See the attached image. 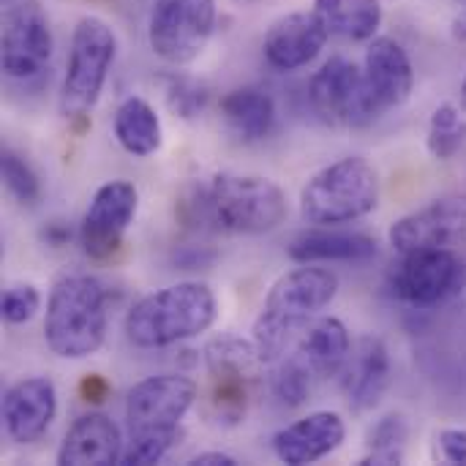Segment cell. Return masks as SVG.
Segmentation results:
<instances>
[{
  "label": "cell",
  "mask_w": 466,
  "mask_h": 466,
  "mask_svg": "<svg viewBox=\"0 0 466 466\" xmlns=\"http://www.w3.org/2000/svg\"><path fill=\"white\" fill-rule=\"evenodd\" d=\"M177 218L199 232L265 235L284 224L287 194L262 175L216 172L183 188Z\"/></svg>",
  "instance_id": "6da1fadb"
},
{
  "label": "cell",
  "mask_w": 466,
  "mask_h": 466,
  "mask_svg": "<svg viewBox=\"0 0 466 466\" xmlns=\"http://www.w3.org/2000/svg\"><path fill=\"white\" fill-rule=\"evenodd\" d=\"M197 401V382L183 374H158L137 382L126 399V451L120 464L150 466L167 459L180 423Z\"/></svg>",
  "instance_id": "7a4b0ae2"
},
{
  "label": "cell",
  "mask_w": 466,
  "mask_h": 466,
  "mask_svg": "<svg viewBox=\"0 0 466 466\" xmlns=\"http://www.w3.org/2000/svg\"><path fill=\"white\" fill-rule=\"evenodd\" d=\"M336 292L339 276L330 268L317 265H300L270 287L251 330V341L265 366H273L284 358L289 339L303 330L325 306H330Z\"/></svg>",
  "instance_id": "3957f363"
},
{
  "label": "cell",
  "mask_w": 466,
  "mask_h": 466,
  "mask_svg": "<svg viewBox=\"0 0 466 466\" xmlns=\"http://www.w3.org/2000/svg\"><path fill=\"white\" fill-rule=\"evenodd\" d=\"M218 317V300L208 284L180 281L158 289L126 314V339L139 350H161L210 330Z\"/></svg>",
  "instance_id": "277c9868"
},
{
  "label": "cell",
  "mask_w": 466,
  "mask_h": 466,
  "mask_svg": "<svg viewBox=\"0 0 466 466\" xmlns=\"http://www.w3.org/2000/svg\"><path fill=\"white\" fill-rule=\"evenodd\" d=\"M109 330V300L98 279L74 273L63 276L46 300L44 341L66 360H82L96 355Z\"/></svg>",
  "instance_id": "5b68a950"
},
{
  "label": "cell",
  "mask_w": 466,
  "mask_h": 466,
  "mask_svg": "<svg viewBox=\"0 0 466 466\" xmlns=\"http://www.w3.org/2000/svg\"><path fill=\"white\" fill-rule=\"evenodd\" d=\"M380 202L377 169L360 158L347 156L317 175L300 191V213L309 224L339 227L369 216Z\"/></svg>",
  "instance_id": "8992f818"
},
{
  "label": "cell",
  "mask_w": 466,
  "mask_h": 466,
  "mask_svg": "<svg viewBox=\"0 0 466 466\" xmlns=\"http://www.w3.org/2000/svg\"><path fill=\"white\" fill-rule=\"evenodd\" d=\"M117 55V35L101 16L76 22L68 49L66 74L60 82V115L71 123H87L96 109L106 76Z\"/></svg>",
  "instance_id": "52a82bcc"
},
{
  "label": "cell",
  "mask_w": 466,
  "mask_h": 466,
  "mask_svg": "<svg viewBox=\"0 0 466 466\" xmlns=\"http://www.w3.org/2000/svg\"><path fill=\"white\" fill-rule=\"evenodd\" d=\"M205 366L210 377V410L218 423L238 426L262 380L265 360L254 341L238 336H218L205 347Z\"/></svg>",
  "instance_id": "ba28073f"
},
{
  "label": "cell",
  "mask_w": 466,
  "mask_h": 466,
  "mask_svg": "<svg viewBox=\"0 0 466 466\" xmlns=\"http://www.w3.org/2000/svg\"><path fill=\"white\" fill-rule=\"evenodd\" d=\"M216 30V0H156L147 19V44L169 66L194 63Z\"/></svg>",
  "instance_id": "9c48e42d"
},
{
  "label": "cell",
  "mask_w": 466,
  "mask_h": 466,
  "mask_svg": "<svg viewBox=\"0 0 466 466\" xmlns=\"http://www.w3.org/2000/svg\"><path fill=\"white\" fill-rule=\"evenodd\" d=\"M466 287V259L456 248L401 254L393 270V295L415 309H434L453 300Z\"/></svg>",
  "instance_id": "30bf717a"
},
{
  "label": "cell",
  "mask_w": 466,
  "mask_h": 466,
  "mask_svg": "<svg viewBox=\"0 0 466 466\" xmlns=\"http://www.w3.org/2000/svg\"><path fill=\"white\" fill-rule=\"evenodd\" d=\"M309 98L322 123L333 128H360L377 120L363 71L347 57H330L311 76Z\"/></svg>",
  "instance_id": "8fae6325"
},
{
  "label": "cell",
  "mask_w": 466,
  "mask_h": 466,
  "mask_svg": "<svg viewBox=\"0 0 466 466\" xmlns=\"http://www.w3.org/2000/svg\"><path fill=\"white\" fill-rule=\"evenodd\" d=\"M55 38L49 16L35 0H19L8 5L3 16V74L11 79L38 76L52 57Z\"/></svg>",
  "instance_id": "7c38bea8"
},
{
  "label": "cell",
  "mask_w": 466,
  "mask_h": 466,
  "mask_svg": "<svg viewBox=\"0 0 466 466\" xmlns=\"http://www.w3.org/2000/svg\"><path fill=\"white\" fill-rule=\"evenodd\" d=\"M137 208H139V194L134 183L128 180L104 183L93 194L79 224V243L85 254L93 259H109L120 248L128 227L134 224Z\"/></svg>",
  "instance_id": "4fadbf2b"
},
{
  "label": "cell",
  "mask_w": 466,
  "mask_h": 466,
  "mask_svg": "<svg viewBox=\"0 0 466 466\" xmlns=\"http://www.w3.org/2000/svg\"><path fill=\"white\" fill-rule=\"evenodd\" d=\"M390 246L399 254L456 248L466 240V197H445L399 218L390 232Z\"/></svg>",
  "instance_id": "5bb4252c"
},
{
  "label": "cell",
  "mask_w": 466,
  "mask_h": 466,
  "mask_svg": "<svg viewBox=\"0 0 466 466\" xmlns=\"http://www.w3.org/2000/svg\"><path fill=\"white\" fill-rule=\"evenodd\" d=\"M363 76H366V90H369L377 117L407 104L415 87V68H412L407 49L396 38H388V35L371 38L366 49Z\"/></svg>",
  "instance_id": "9a60e30c"
},
{
  "label": "cell",
  "mask_w": 466,
  "mask_h": 466,
  "mask_svg": "<svg viewBox=\"0 0 466 466\" xmlns=\"http://www.w3.org/2000/svg\"><path fill=\"white\" fill-rule=\"evenodd\" d=\"M57 415V390L49 377H25L3 396V426L11 442H38Z\"/></svg>",
  "instance_id": "2e32d148"
},
{
  "label": "cell",
  "mask_w": 466,
  "mask_h": 466,
  "mask_svg": "<svg viewBox=\"0 0 466 466\" xmlns=\"http://www.w3.org/2000/svg\"><path fill=\"white\" fill-rule=\"evenodd\" d=\"M330 33L322 19L311 11H292L276 19L262 41L265 60L276 71H298L319 57Z\"/></svg>",
  "instance_id": "e0dca14e"
},
{
  "label": "cell",
  "mask_w": 466,
  "mask_h": 466,
  "mask_svg": "<svg viewBox=\"0 0 466 466\" xmlns=\"http://www.w3.org/2000/svg\"><path fill=\"white\" fill-rule=\"evenodd\" d=\"M347 426L336 412H311L273 437V453L289 466H306L341 448Z\"/></svg>",
  "instance_id": "ac0fdd59"
},
{
  "label": "cell",
  "mask_w": 466,
  "mask_h": 466,
  "mask_svg": "<svg viewBox=\"0 0 466 466\" xmlns=\"http://www.w3.org/2000/svg\"><path fill=\"white\" fill-rule=\"evenodd\" d=\"M126 451L123 434L104 412H90L74 420L57 451L60 466H112L120 464Z\"/></svg>",
  "instance_id": "d6986e66"
},
{
  "label": "cell",
  "mask_w": 466,
  "mask_h": 466,
  "mask_svg": "<svg viewBox=\"0 0 466 466\" xmlns=\"http://www.w3.org/2000/svg\"><path fill=\"white\" fill-rule=\"evenodd\" d=\"M341 374H344V393H347L352 410H358V412L374 410L390 385L388 347L380 339L366 336L358 344V350H352Z\"/></svg>",
  "instance_id": "ffe728a7"
},
{
  "label": "cell",
  "mask_w": 466,
  "mask_h": 466,
  "mask_svg": "<svg viewBox=\"0 0 466 466\" xmlns=\"http://www.w3.org/2000/svg\"><path fill=\"white\" fill-rule=\"evenodd\" d=\"M292 355L311 371V377L317 382L333 380L344 371V366L352 355L350 330L336 317H319L303 330Z\"/></svg>",
  "instance_id": "44dd1931"
},
{
  "label": "cell",
  "mask_w": 466,
  "mask_h": 466,
  "mask_svg": "<svg viewBox=\"0 0 466 466\" xmlns=\"http://www.w3.org/2000/svg\"><path fill=\"white\" fill-rule=\"evenodd\" d=\"M377 257V240L363 232L344 229H309L289 243V259L298 265H322V262H352L363 265Z\"/></svg>",
  "instance_id": "7402d4cb"
},
{
  "label": "cell",
  "mask_w": 466,
  "mask_h": 466,
  "mask_svg": "<svg viewBox=\"0 0 466 466\" xmlns=\"http://www.w3.org/2000/svg\"><path fill=\"white\" fill-rule=\"evenodd\" d=\"M221 120L240 142H262L276 126V101L259 87H238L221 98Z\"/></svg>",
  "instance_id": "603a6c76"
},
{
  "label": "cell",
  "mask_w": 466,
  "mask_h": 466,
  "mask_svg": "<svg viewBox=\"0 0 466 466\" xmlns=\"http://www.w3.org/2000/svg\"><path fill=\"white\" fill-rule=\"evenodd\" d=\"M112 131H115L117 145L128 156H137V158H147L158 153L164 145L161 117L153 109V104L145 101L142 96H128L120 101V106L115 109Z\"/></svg>",
  "instance_id": "cb8c5ba5"
},
{
  "label": "cell",
  "mask_w": 466,
  "mask_h": 466,
  "mask_svg": "<svg viewBox=\"0 0 466 466\" xmlns=\"http://www.w3.org/2000/svg\"><path fill=\"white\" fill-rule=\"evenodd\" d=\"M314 14L330 35L344 41H371L382 27V0H314Z\"/></svg>",
  "instance_id": "d4e9b609"
},
{
  "label": "cell",
  "mask_w": 466,
  "mask_h": 466,
  "mask_svg": "<svg viewBox=\"0 0 466 466\" xmlns=\"http://www.w3.org/2000/svg\"><path fill=\"white\" fill-rule=\"evenodd\" d=\"M410 440V426L401 415H385L369 429V453L360 459L363 466L404 464V448Z\"/></svg>",
  "instance_id": "484cf974"
},
{
  "label": "cell",
  "mask_w": 466,
  "mask_h": 466,
  "mask_svg": "<svg viewBox=\"0 0 466 466\" xmlns=\"http://www.w3.org/2000/svg\"><path fill=\"white\" fill-rule=\"evenodd\" d=\"M426 147L437 161H451L466 147V120L456 104H440L431 112Z\"/></svg>",
  "instance_id": "4316f807"
},
{
  "label": "cell",
  "mask_w": 466,
  "mask_h": 466,
  "mask_svg": "<svg viewBox=\"0 0 466 466\" xmlns=\"http://www.w3.org/2000/svg\"><path fill=\"white\" fill-rule=\"evenodd\" d=\"M273 393L284 407H303L317 385V380L311 377V371L295 358V355H284L281 360H276V371H273Z\"/></svg>",
  "instance_id": "83f0119b"
},
{
  "label": "cell",
  "mask_w": 466,
  "mask_h": 466,
  "mask_svg": "<svg viewBox=\"0 0 466 466\" xmlns=\"http://www.w3.org/2000/svg\"><path fill=\"white\" fill-rule=\"evenodd\" d=\"M0 172H3V183L11 191V197L22 205H38L41 199V180L35 175V169L30 167V161L25 156H19L11 147H3L0 153Z\"/></svg>",
  "instance_id": "f1b7e54d"
},
{
  "label": "cell",
  "mask_w": 466,
  "mask_h": 466,
  "mask_svg": "<svg viewBox=\"0 0 466 466\" xmlns=\"http://www.w3.org/2000/svg\"><path fill=\"white\" fill-rule=\"evenodd\" d=\"M41 309V295L33 284H11L3 292V319L8 325L30 322Z\"/></svg>",
  "instance_id": "f546056e"
},
{
  "label": "cell",
  "mask_w": 466,
  "mask_h": 466,
  "mask_svg": "<svg viewBox=\"0 0 466 466\" xmlns=\"http://www.w3.org/2000/svg\"><path fill=\"white\" fill-rule=\"evenodd\" d=\"M167 101H169V106L180 117H197L205 109V104H208V93L194 79L169 76V82H167Z\"/></svg>",
  "instance_id": "4dcf8cb0"
},
{
  "label": "cell",
  "mask_w": 466,
  "mask_h": 466,
  "mask_svg": "<svg viewBox=\"0 0 466 466\" xmlns=\"http://www.w3.org/2000/svg\"><path fill=\"white\" fill-rule=\"evenodd\" d=\"M440 453L448 464H466V431L461 429H445L437 437Z\"/></svg>",
  "instance_id": "1f68e13d"
},
{
  "label": "cell",
  "mask_w": 466,
  "mask_h": 466,
  "mask_svg": "<svg viewBox=\"0 0 466 466\" xmlns=\"http://www.w3.org/2000/svg\"><path fill=\"white\" fill-rule=\"evenodd\" d=\"M240 461L229 453H197L194 459H188L186 466H238Z\"/></svg>",
  "instance_id": "d6a6232c"
},
{
  "label": "cell",
  "mask_w": 466,
  "mask_h": 466,
  "mask_svg": "<svg viewBox=\"0 0 466 466\" xmlns=\"http://www.w3.org/2000/svg\"><path fill=\"white\" fill-rule=\"evenodd\" d=\"M453 35L466 44V11L461 16H456V22H453Z\"/></svg>",
  "instance_id": "836d02e7"
},
{
  "label": "cell",
  "mask_w": 466,
  "mask_h": 466,
  "mask_svg": "<svg viewBox=\"0 0 466 466\" xmlns=\"http://www.w3.org/2000/svg\"><path fill=\"white\" fill-rule=\"evenodd\" d=\"M461 98H464V104H466V74H464V79H461Z\"/></svg>",
  "instance_id": "e575fe53"
},
{
  "label": "cell",
  "mask_w": 466,
  "mask_h": 466,
  "mask_svg": "<svg viewBox=\"0 0 466 466\" xmlns=\"http://www.w3.org/2000/svg\"><path fill=\"white\" fill-rule=\"evenodd\" d=\"M238 3H254V0H238Z\"/></svg>",
  "instance_id": "d590c367"
}]
</instances>
